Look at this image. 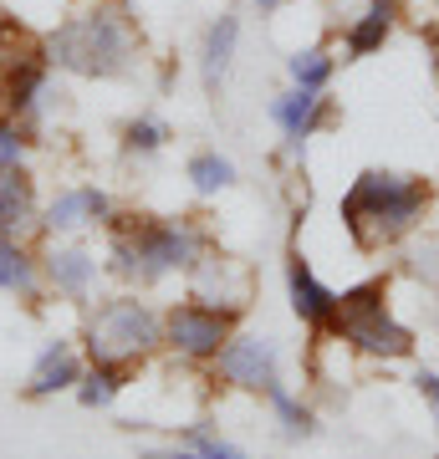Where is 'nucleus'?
I'll use <instances>...</instances> for the list:
<instances>
[{
  "mask_svg": "<svg viewBox=\"0 0 439 459\" xmlns=\"http://www.w3.org/2000/svg\"><path fill=\"white\" fill-rule=\"evenodd\" d=\"M435 11H439V0H435Z\"/></svg>",
  "mask_w": 439,
  "mask_h": 459,
  "instance_id": "obj_30",
  "label": "nucleus"
},
{
  "mask_svg": "<svg viewBox=\"0 0 439 459\" xmlns=\"http://www.w3.org/2000/svg\"><path fill=\"white\" fill-rule=\"evenodd\" d=\"M184 179L195 184V195H220V189H230L235 184V164H230L225 153H215V148H199L195 159L184 164Z\"/></svg>",
  "mask_w": 439,
  "mask_h": 459,
  "instance_id": "obj_20",
  "label": "nucleus"
},
{
  "mask_svg": "<svg viewBox=\"0 0 439 459\" xmlns=\"http://www.w3.org/2000/svg\"><path fill=\"white\" fill-rule=\"evenodd\" d=\"M77 377H82V352H77V342L57 337V342L41 347V358H36L31 377H26V398L66 394V388H77Z\"/></svg>",
  "mask_w": 439,
  "mask_h": 459,
  "instance_id": "obj_16",
  "label": "nucleus"
},
{
  "mask_svg": "<svg viewBox=\"0 0 439 459\" xmlns=\"http://www.w3.org/2000/svg\"><path fill=\"white\" fill-rule=\"evenodd\" d=\"M332 51L327 47H302L286 56V72H292V87H317V92H327V82H332Z\"/></svg>",
  "mask_w": 439,
  "mask_h": 459,
  "instance_id": "obj_22",
  "label": "nucleus"
},
{
  "mask_svg": "<svg viewBox=\"0 0 439 459\" xmlns=\"http://www.w3.org/2000/svg\"><path fill=\"white\" fill-rule=\"evenodd\" d=\"M51 66H62L82 82H123L138 66V31L123 0H92L87 11L66 16L47 36Z\"/></svg>",
  "mask_w": 439,
  "mask_h": 459,
  "instance_id": "obj_3",
  "label": "nucleus"
},
{
  "mask_svg": "<svg viewBox=\"0 0 439 459\" xmlns=\"http://www.w3.org/2000/svg\"><path fill=\"white\" fill-rule=\"evenodd\" d=\"M235 47H241V16L235 11H220L210 21V31L199 41V77H205V92H220L235 66Z\"/></svg>",
  "mask_w": 439,
  "mask_h": 459,
  "instance_id": "obj_17",
  "label": "nucleus"
},
{
  "mask_svg": "<svg viewBox=\"0 0 439 459\" xmlns=\"http://www.w3.org/2000/svg\"><path fill=\"white\" fill-rule=\"evenodd\" d=\"M36 225H41V195H36V179L26 174V169H5V174H0V235L26 240Z\"/></svg>",
  "mask_w": 439,
  "mask_h": 459,
  "instance_id": "obj_15",
  "label": "nucleus"
},
{
  "mask_svg": "<svg viewBox=\"0 0 439 459\" xmlns=\"http://www.w3.org/2000/svg\"><path fill=\"white\" fill-rule=\"evenodd\" d=\"M41 261H36L26 240H11L0 235V291L5 296H21V301H41Z\"/></svg>",
  "mask_w": 439,
  "mask_h": 459,
  "instance_id": "obj_18",
  "label": "nucleus"
},
{
  "mask_svg": "<svg viewBox=\"0 0 439 459\" xmlns=\"http://www.w3.org/2000/svg\"><path fill=\"white\" fill-rule=\"evenodd\" d=\"M31 128L21 123V117L11 113H0V174L5 169H26V153H31Z\"/></svg>",
  "mask_w": 439,
  "mask_h": 459,
  "instance_id": "obj_24",
  "label": "nucleus"
},
{
  "mask_svg": "<svg viewBox=\"0 0 439 459\" xmlns=\"http://www.w3.org/2000/svg\"><path fill=\"white\" fill-rule=\"evenodd\" d=\"M102 271H108V265L82 246V240H57V246H47V255H41V281H47L62 301H72V307H87V301H92Z\"/></svg>",
  "mask_w": 439,
  "mask_h": 459,
  "instance_id": "obj_10",
  "label": "nucleus"
},
{
  "mask_svg": "<svg viewBox=\"0 0 439 459\" xmlns=\"http://www.w3.org/2000/svg\"><path fill=\"white\" fill-rule=\"evenodd\" d=\"M113 195L98 189V184H72L62 195L51 199L47 210H41V230L51 235H82V230H98L113 220Z\"/></svg>",
  "mask_w": 439,
  "mask_h": 459,
  "instance_id": "obj_12",
  "label": "nucleus"
},
{
  "mask_svg": "<svg viewBox=\"0 0 439 459\" xmlns=\"http://www.w3.org/2000/svg\"><path fill=\"white\" fill-rule=\"evenodd\" d=\"M399 16H404V0H363L358 11L347 16V26H342V62L373 56V51L393 36Z\"/></svg>",
  "mask_w": 439,
  "mask_h": 459,
  "instance_id": "obj_14",
  "label": "nucleus"
},
{
  "mask_svg": "<svg viewBox=\"0 0 439 459\" xmlns=\"http://www.w3.org/2000/svg\"><path fill=\"white\" fill-rule=\"evenodd\" d=\"M414 388H419L424 403H429V409L439 413V373H429V368H424V373H414Z\"/></svg>",
  "mask_w": 439,
  "mask_h": 459,
  "instance_id": "obj_27",
  "label": "nucleus"
},
{
  "mask_svg": "<svg viewBox=\"0 0 439 459\" xmlns=\"http://www.w3.org/2000/svg\"><path fill=\"white\" fill-rule=\"evenodd\" d=\"M189 296H199V301H210V307H225V312L245 316V307H250V271H245L241 261L220 255V250H205L199 265L189 271Z\"/></svg>",
  "mask_w": 439,
  "mask_h": 459,
  "instance_id": "obj_11",
  "label": "nucleus"
},
{
  "mask_svg": "<svg viewBox=\"0 0 439 459\" xmlns=\"http://www.w3.org/2000/svg\"><path fill=\"white\" fill-rule=\"evenodd\" d=\"M144 459H199L195 449H148Z\"/></svg>",
  "mask_w": 439,
  "mask_h": 459,
  "instance_id": "obj_28",
  "label": "nucleus"
},
{
  "mask_svg": "<svg viewBox=\"0 0 439 459\" xmlns=\"http://www.w3.org/2000/svg\"><path fill=\"white\" fill-rule=\"evenodd\" d=\"M332 117H338V108H332V98L317 92V87H286L281 98H271V123H277L281 138H286V159H302L307 138L332 128Z\"/></svg>",
  "mask_w": 439,
  "mask_h": 459,
  "instance_id": "obj_9",
  "label": "nucleus"
},
{
  "mask_svg": "<svg viewBox=\"0 0 439 459\" xmlns=\"http://www.w3.org/2000/svg\"><path fill=\"white\" fill-rule=\"evenodd\" d=\"M266 403H271V413L281 419V429H286V439H307L312 434V413L296 403L292 394H286V383H277V388H266Z\"/></svg>",
  "mask_w": 439,
  "mask_h": 459,
  "instance_id": "obj_25",
  "label": "nucleus"
},
{
  "mask_svg": "<svg viewBox=\"0 0 439 459\" xmlns=\"http://www.w3.org/2000/svg\"><path fill=\"white\" fill-rule=\"evenodd\" d=\"M286 296H292V312H296L302 327L327 332V322H332V312H338V291L312 271L307 255H302L296 246H292V255H286Z\"/></svg>",
  "mask_w": 439,
  "mask_h": 459,
  "instance_id": "obj_13",
  "label": "nucleus"
},
{
  "mask_svg": "<svg viewBox=\"0 0 439 459\" xmlns=\"http://www.w3.org/2000/svg\"><path fill=\"white\" fill-rule=\"evenodd\" d=\"M133 368H123V362H87L77 377V403L82 409H108L123 388H128Z\"/></svg>",
  "mask_w": 439,
  "mask_h": 459,
  "instance_id": "obj_19",
  "label": "nucleus"
},
{
  "mask_svg": "<svg viewBox=\"0 0 439 459\" xmlns=\"http://www.w3.org/2000/svg\"><path fill=\"white\" fill-rule=\"evenodd\" d=\"M429 210H435V184L424 174H393V169H363L338 204L342 225L363 255L404 246L414 230H424Z\"/></svg>",
  "mask_w": 439,
  "mask_h": 459,
  "instance_id": "obj_2",
  "label": "nucleus"
},
{
  "mask_svg": "<svg viewBox=\"0 0 439 459\" xmlns=\"http://www.w3.org/2000/svg\"><path fill=\"white\" fill-rule=\"evenodd\" d=\"M235 322L241 316L225 312V307H210L199 296H184L163 312V347L184 362H215L220 347L235 337Z\"/></svg>",
  "mask_w": 439,
  "mask_h": 459,
  "instance_id": "obj_7",
  "label": "nucleus"
},
{
  "mask_svg": "<svg viewBox=\"0 0 439 459\" xmlns=\"http://www.w3.org/2000/svg\"><path fill=\"white\" fill-rule=\"evenodd\" d=\"M189 449H195L199 459H245L235 444H220V439H210L205 429H189Z\"/></svg>",
  "mask_w": 439,
  "mask_h": 459,
  "instance_id": "obj_26",
  "label": "nucleus"
},
{
  "mask_svg": "<svg viewBox=\"0 0 439 459\" xmlns=\"http://www.w3.org/2000/svg\"><path fill=\"white\" fill-rule=\"evenodd\" d=\"M250 5H256L260 16H277V11H281V5H286V0H250Z\"/></svg>",
  "mask_w": 439,
  "mask_h": 459,
  "instance_id": "obj_29",
  "label": "nucleus"
},
{
  "mask_svg": "<svg viewBox=\"0 0 439 459\" xmlns=\"http://www.w3.org/2000/svg\"><path fill=\"white\" fill-rule=\"evenodd\" d=\"M215 377H225L230 388H245V394H266L281 383V352L271 337H250V332H235L220 358H215Z\"/></svg>",
  "mask_w": 439,
  "mask_h": 459,
  "instance_id": "obj_8",
  "label": "nucleus"
},
{
  "mask_svg": "<svg viewBox=\"0 0 439 459\" xmlns=\"http://www.w3.org/2000/svg\"><path fill=\"white\" fill-rule=\"evenodd\" d=\"M108 271L128 286H159L174 271H195L199 255L215 250V235L189 214H113L108 220Z\"/></svg>",
  "mask_w": 439,
  "mask_h": 459,
  "instance_id": "obj_1",
  "label": "nucleus"
},
{
  "mask_svg": "<svg viewBox=\"0 0 439 459\" xmlns=\"http://www.w3.org/2000/svg\"><path fill=\"white\" fill-rule=\"evenodd\" d=\"M327 337H338V342H347L353 352L378 358V362L414 358V332H408L389 307V276H368V281H358V286L338 291V312L327 322Z\"/></svg>",
  "mask_w": 439,
  "mask_h": 459,
  "instance_id": "obj_4",
  "label": "nucleus"
},
{
  "mask_svg": "<svg viewBox=\"0 0 439 459\" xmlns=\"http://www.w3.org/2000/svg\"><path fill=\"white\" fill-rule=\"evenodd\" d=\"M163 347V312H154L138 291L108 296L82 322V352L87 362H123L138 368Z\"/></svg>",
  "mask_w": 439,
  "mask_h": 459,
  "instance_id": "obj_5",
  "label": "nucleus"
},
{
  "mask_svg": "<svg viewBox=\"0 0 439 459\" xmlns=\"http://www.w3.org/2000/svg\"><path fill=\"white\" fill-rule=\"evenodd\" d=\"M51 47L47 36L21 26L16 16H0V113L21 117L26 128L41 123L51 102Z\"/></svg>",
  "mask_w": 439,
  "mask_h": 459,
  "instance_id": "obj_6",
  "label": "nucleus"
},
{
  "mask_svg": "<svg viewBox=\"0 0 439 459\" xmlns=\"http://www.w3.org/2000/svg\"><path fill=\"white\" fill-rule=\"evenodd\" d=\"M169 148V123L154 113H138L123 123V153L128 159H154V153H163Z\"/></svg>",
  "mask_w": 439,
  "mask_h": 459,
  "instance_id": "obj_21",
  "label": "nucleus"
},
{
  "mask_svg": "<svg viewBox=\"0 0 439 459\" xmlns=\"http://www.w3.org/2000/svg\"><path fill=\"white\" fill-rule=\"evenodd\" d=\"M414 246H408V255H404V271L414 281H424V286H439V235H429V230H414L408 235Z\"/></svg>",
  "mask_w": 439,
  "mask_h": 459,
  "instance_id": "obj_23",
  "label": "nucleus"
}]
</instances>
